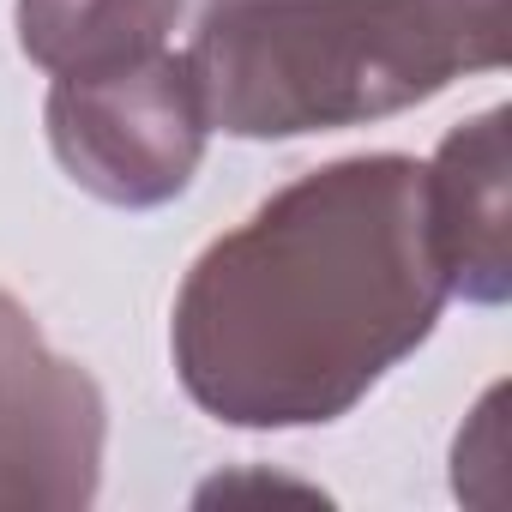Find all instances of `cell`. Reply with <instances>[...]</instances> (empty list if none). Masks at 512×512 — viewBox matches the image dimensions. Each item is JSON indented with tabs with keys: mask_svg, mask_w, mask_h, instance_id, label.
Masks as SVG:
<instances>
[{
	"mask_svg": "<svg viewBox=\"0 0 512 512\" xmlns=\"http://www.w3.org/2000/svg\"><path fill=\"white\" fill-rule=\"evenodd\" d=\"M109 404L19 296L0 290V506H91L103 488Z\"/></svg>",
	"mask_w": 512,
	"mask_h": 512,
	"instance_id": "cell-4",
	"label": "cell"
},
{
	"mask_svg": "<svg viewBox=\"0 0 512 512\" xmlns=\"http://www.w3.org/2000/svg\"><path fill=\"white\" fill-rule=\"evenodd\" d=\"M506 25L512 0H211L187 55L211 127L302 139L506 67Z\"/></svg>",
	"mask_w": 512,
	"mask_h": 512,
	"instance_id": "cell-2",
	"label": "cell"
},
{
	"mask_svg": "<svg viewBox=\"0 0 512 512\" xmlns=\"http://www.w3.org/2000/svg\"><path fill=\"white\" fill-rule=\"evenodd\" d=\"M422 181H428V229L446 266V290L476 308H500L512 296V247H506L512 109L494 103L464 127H452L434 163H422Z\"/></svg>",
	"mask_w": 512,
	"mask_h": 512,
	"instance_id": "cell-5",
	"label": "cell"
},
{
	"mask_svg": "<svg viewBox=\"0 0 512 512\" xmlns=\"http://www.w3.org/2000/svg\"><path fill=\"white\" fill-rule=\"evenodd\" d=\"M187 0H19V49L43 73H97L169 49Z\"/></svg>",
	"mask_w": 512,
	"mask_h": 512,
	"instance_id": "cell-6",
	"label": "cell"
},
{
	"mask_svg": "<svg viewBox=\"0 0 512 512\" xmlns=\"http://www.w3.org/2000/svg\"><path fill=\"white\" fill-rule=\"evenodd\" d=\"M446 302L422 163L362 151L296 175L199 253L169 356L223 428H326L428 344Z\"/></svg>",
	"mask_w": 512,
	"mask_h": 512,
	"instance_id": "cell-1",
	"label": "cell"
},
{
	"mask_svg": "<svg viewBox=\"0 0 512 512\" xmlns=\"http://www.w3.org/2000/svg\"><path fill=\"white\" fill-rule=\"evenodd\" d=\"M494 404H500V386H494V392L482 398V410H476V422H470L476 434H494V428H500V416H494ZM452 464H482V470H494V464H500V446H488V452H476V446H470V434H458V452H452Z\"/></svg>",
	"mask_w": 512,
	"mask_h": 512,
	"instance_id": "cell-7",
	"label": "cell"
},
{
	"mask_svg": "<svg viewBox=\"0 0 512 512\" xmlns=\"http://www.w3.org/2000/svg\"><path fill=\"white\" fill-rule=\"evenodd\" d=\"M43 121L61 169L91 199L121 211L181 199L211 139L193 55L169 49L97 73H55Z\"/></svg>",
	"mask_w": 512,
	"mask_h": 512,
	"instance_id": "cell-3",
	"label": "cell"
}]
</instances>
